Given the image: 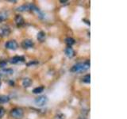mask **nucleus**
<instances>
[{
  "label": "nucleus",
  "instance_id": "20e7f679",
  "mask_svg": "<svg viewBox=\"0 0 127 119\" xmlns=\"http://www.w3.org/2000/svg\"><path fill=\"white\" fill-rule=\"evenodd\" d=\"M5 47L8 49H10V50H16L18 49V43L16 42L14 40H11V41H8L6 45H5Z\"/></svg>",
  "mask_w": 127,
  "mask_h": 119
},
{
  "label": "nucleus",
  "instance_id": "dca6fc26",
  "mask_svg": "<svg viewBox=\"0 0 127 119\" xmlns=\"http://www.w3.org/2000/svg\"><path fill=\"white\" fill-rule=\"evenodd\" d=\"M83 82L85 83H91V75H86L83 78Z\"/></svg>",
  "mask_w": 127,
  "mask_h": 119
},
{
  "label": "nucleus",
  "instance_id": "39448f33",
  "mask_svg": "<svg viewBox=\"0 0 127 119\" xmlns=\"http://www.w3.org/2000/svg\"><path fill=\"white\" fill-rule=\"evenodd\" d=\"M33 45H34V43L30 39H26L22 42V46L23 49H30V48H32Z\"/></svg>",
  "mask_w": 127,
  "mask_h": 119
},
{
  "label": "nucleus",
  "instance_id": "7ed1b4c3",
  "mask_svg": "<svg viewBox=\"0 0 127 119\" xmlns=\"http://www.w3.org/2000/svg\"><path fill=\"white\" fill-rule=\"evenodd\" d=\"M48 102V98L45 95H42V96H39L35 99V103L36 105L38 106H45L46 103Z\"/></svg>",
  "mask_w": 127,
  "mask_h": 119
},
{
  "label": "nucleus",
  "instance_id": "f3484780",
  "mask_svg": "<svg viewBox=\"0 0 127 119\" xmlns=\"http://www.w3.org/2000/svg\"><path fill=\"white\" fill-rule=\"evenodd\" d=\"M2 72L4 73L5 75H12L14 73V71L12 69H6V70H2Z\"/></svg>",
  "mask_w": 127,
  "mask_h": 119
},
{
  "label": "nucleus",
  "instance_id": "1a4fd4ad",
  "mask_svg": "<svg viewBox=\"0 0 127 119\" xmlns=\"http://www.w3.org/2000/svg\"><path fill=\"white\" fill-rule=\"evenodd\" d=\"M15 22H16V24H17L18 26H22V25H24L25 21H24V18L22 17L21 15H17L15 18Z\"/></svg>",
  "mask_w": 127,
  "mask_h": 119
},
{
  "label": "nucleus",
  "instance_id": "2eb2a0df",
  "mask_svg": "<svg viewBox=\"0 0 127 119\" xmlns=\"http://www.w3.org/2000/svg\"><path fill=\"white\" fill-rule=\"evenodd\" d=\"M65 41H66V43L67 44V45H70V47H71V45H72L75 44V40L73 38H71V37H67L65 39Z\"/></svg>",
  "mask_w": 127,
  "mask_h": 119
},
{
  "label": "nucleus",
  "instance_id": "a211bd4d",
  "mask_svg": "<svg viewBox=\"0 0 127 119\" xmlns=\"http://www.w3.org/2000/svg\"><path fill=\"white\" fill-rule=\"evenodd\" d=\"M6 61L5 60H2L0 62V67H2V68H4L5 67H6Z\"/></svg>",
  "mask_w": 127,
  "mask_h": 119
},
{
  "label": "nucleus",
  "instance_id": "4468645a",
  "mask_svg": "<svg viewBox=\"0 0 127 119\" xmlns=\"http://www.w3.org/2000/svg\"><path fill=\"white\" fill-rule=\"evenodd\" d=\"M10 101V98L6 95H0V103H5Z\"/></svg>",
  "mask_w": 127,
  "mask_h": 119
},
{
  "label": "nucleus",
  "instance_id": "f8f14e48",
  "mask_svg": "<svg viewBox=\"0 0 127 119\" xmlns=\"http://www.w3.org/2000/svg\"><path fill=\"white\" fill-rule=\"evenodd\" d=\"M44 89H45V87H44L43 86L37 87H36V88H34L33 90V94H41V92H43Z\"/></svg>",
  "mask_w": 127,
  "mask_h": 119
},
{
  "label": "nucleus",
  "instance_id": "f257e3e1",
  "mask_svg": "<svg viewBox=\"0 0 127 119\" xmlns=\"http://www.w3.org/2000/svg\"><path fill=\"white\" fill-rule=\"evenodd\" d=\"M90 68V62H84V63H79L72 66L71 68V71L72 72H80V71H84Z\"/></svg>",
  "mask_w": 127,
  "mask_h": 119
},
{
  "label": "nucleus",
  "instance_id": "0eeeda50",
  "mask_svg": "<svg viewBox=\"0 0 127 119\" xmlns=\"http://www.w3.org/2000/svg\"><path fill=\"white\" fill-rule=\"evenodd\" d=\"M25 60V59L22 57H19V56H16V57H14L13 58H11L10 60V63H21V62H23Z\"/></svg>",
  "mask_w": 127,
  "mask_h": 119
},
{
  "label": "nucleus",
  "instance_id": "6e6552de",
  "mask_svg": "<svg viewBox=\"0 0 127 119\" xmlns=\"http://www.w3.org/2000/svg\"><path fill=\"white\" fill-rule=\"evenodd\" d=\"M64 52H65L66 56H67V57H69V58H72L74 56H75V52L72 49V48H71L70 46L66 48V49H65Z\"/></svg>",
  "mask_w": 127,
  "mask_h": 119
},
{
  "label": "nucleus",
  "instance_id": "9d476101",
  "mask_svg": "<svg viewBox=\"0 0 127 119\" xmlns=\"http://www.w3.org/2000/svg\"><path fill=\"white\" fill-rule=\"evenodd\" d=\"M32 79H30V78H25L22 80V85L24 87H29L32 85Z\"/></svg>",
  "mask_w": 127,
  "mask_h": 119
},
{
  "label": "nucleus",
  "instance_id": "423d86ee",
  "mask_svg": "<svg viewBox=\"0 0 127 119\" xmlns=\"http://www.w3.org/2000/svg\"><path fill=\"white\" fill-rule=\"evenodd\" d=\"M10 33V30L6 26H2L1 28V30H0V35L2 36V37H7Z\"/></svg>",
  "mask_w": 127,
  "mask_h": 119
},
{
  "label": "nucleus",
  "instance_id": "f03ea898",
  "mask_svg": "<svg viewBox=\"0 0 127 119\" xmlns=\"http://www.w3.org/2000/svg\"><path fill=\"white\" fill-rule=\"evenodd\" d=\"M23 110L22 108H14L10 111V115L15 119H21L23 117Z\"/></svg>",
  "mask_w": 127,
  "mask_h": 119
},
{
  "label": "nucleus",
  "instance_id": "9b49d317",
  "mask_svg": "<svg viewBox=\"0 0 127 119\" xmlns=\"http://www.w3.org/2000/svg\"><path fill=\"white\" fill-rule=\"evenodd\" d=\"M45 33H44L43 31L39 32V33H37V40L38 41L42 42L44 40H45Z\"/></svg>",
  "mask_w": 127,
  "mask_h": 119
},
{
  "label": "nucleus",
  "instance_id": "ddd939ff",
  "mask_svg": "<svg viewBox=\"0 0 127 119\" xmlns=\"http://www.w3.org/2000/svg\"><path fill=\"white\" fill-rule=\"evenodd\" d=\"M17 10L18 11H27V10H30V5H24L18 7Z\"/></svg>",
  "mask_w": 127,
  "mask_h": 119
},
{
  "label": "nucleus",
  "instance_id": "aec40b11",
  "mask_svg": "<svg viewBox=\"0 0 127 119\" xmlns=\"http://www.w3.org/2000/svg\"><path fill=\"white\" fill-rule=\"evenodd\" d=\"M0 87H1V81H0Z\"/></svg>",
  "mask_w": 127,
  "mask_h": 119
},
{
  "label": "nucleus",
  "instance_id": "6ab92c4d",
  "mask_svg": "<svg viewBox=\"0 0 127 119\" xmlns=\"http://www.w3.org/2000/svg\"><path fill=\"white\" fill-rule=\"evenodd\" d=\"M4 114H5V110L2 107H0V118H2Z\"/></svg>",
  "mask_w": 127,
  "mask_h": 119
}]
</instances>
